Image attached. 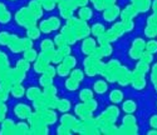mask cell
I'll use <instances>...</instances> for the list:
<instances>
[{
  "label": "cell",
  "mask_w": 157,
  "mask_h": 135,
  "mask_svg": "<svg viewBox=\"0 0 157 135\" xmlns=\"http://www.w3.org/2000/svg\"><path fill=\"white\" fill-rule=\"evenodd\" d=\"M14 114L20 119H25L30 115V109H29V106H27L25 104H18L14 108Z\"/></svg>",
  "instance_id": "obj_1"
},
{
  "label": "cell",
  "mask_w": 157,
  "mask_h": 135,
  "mask_svg": "<svg viewBox=\"0 0 157 135\" xmlns=\"http://www.w3.org/2000/svg\"><path fill=\"white\" fill-rule=\"evenodd\" d=\"M0 134L4 135V134H15V124L14 121L6 119L3 121L2 124V130H0Z\"/></svg>",
  "instance_id": "obj_2"
},
{
  "label": "cell",
  "mask_w": 157,
  "mask_h": 135,
  "mask_svg": "<svg viewBox=\"0 0 157 135\" xmlns=\"http://www.w3.org/2000/svg\"><path fill=\"white\" fill-rule=\"evenodd\" d=\"M10 91L13 94V97H15V98H21L24 95V88L20 84H15L14 86L11 88Z\"/></svg>",
  "instance_id": "obj_3"
},
{
  "label": "cell",
  "mask_w": 157,
  "mask_h": 135,
  "mask_svg": "<svg viewBox=\"0 0 157 135\" xmlns=\"http://www.w3.org/2000/svg\"><path fill=\"white\" fill-rule=\"evenodd\" d=\"M27 97H28V99H30V100H36L38 97H40V91H39L38 88H30V89H28V91H27Z\"/></svg>",
  "instance_id": "obj_4"
},
{
  "label": "cell",
  "mask_w": 157,
  "mask_h": 135,
  "mask_svg": "<svg viewBox=\"0 0 157 135\" xmlns=\"http://www.w3.org/2000/svg\"><path fill=\"white\" fill-rule=\"evenodd\" d=\"M28 131H29V129L25 123H19L15 125V134H27Z\"/></svg>",
  "instance_id": "obj_5"
},
{
  "label": "cell",
  "mask_w": 157,
  "mask_h": 135,
  "mask_svg": "<svg viewBox=\"0 0 157 135\" xmlns=\"http://www.w3.org/2000/svg\"><path fill=\"white\" fill-rule=\"evenodd\" d=\"M94 48V40H86L84 44H83V51L86 54H90V50Z\"/></svg>",
  "instance_id": "obj_6"
},
{
  "label": "cell",
  "mask_w": 157,
  "mask_h": 135,
  "mask_svg": "<svg viewBox=\"0 0 157 135\" xmlns=\"http://www.w3.org/2000/svg\"><path fill=\"white\" fill-rule=\"evenodd\" d=\"M94 90H96L97 93L102 94V93H104V91L107 90V84L104 83V82H97V83L94 84Z\"/></svg>",
  "instance_id": "obj_7"
},
{
  "label": "cell",
  "mask_w": 157,
  "mask_h": 135,
  "mask_svg": "<svg viewBox=\"0 0 157 135\" xmlns=\"http://www.w3.org/2000/svg\"><path fill=\"white\" fill-rule=\"evenodd\" d=\"M10 40V35L6 31H2L0 33V45H8Z\"/></svg>",
  "instance_id": "obj_8"
},
{
  "label": "cell",
  "mask_w": 157,
  "mask_h": 135,
  "mask_svg": "<svg viewBox=\"0 0 157 135\" xmlns=\"http://www.w3.org/2000/svg\"><path fill=\"white\" fill-rule=\"evenodd\" d=\"M121 99H122V93H121L120 90L112 91V94H111V100H112L113 103H118Z\"/></svg>",
  "instance_id": "obj_9"
},
{
  "label": "cell",
  "mask_w": 157,
  "mask_h": 135,
  "mask_svg": "<svg viewBox=\"0 0 157 135\" xmlns=\"http://www.w3.org/2000/svg\"><path fill=\"white\" fill-rule=\"evenodd\" d=\"M79 15H81V18H83L84 20H86V19H89L90 16H92V10L88 9V8H83V9H81V11H79Z\"/></svg>",
  "instance_id": "obj_10"
},
{
  "label": "cell",
  "mask_w": 157,
  "mask_h": 135,
  "mask_svg": "<svg viewBox=\"0 0 157 135\" xmlns=\"http://www.w3.org/2000/svg\"><path fill=\"white\" fill-rule=\"evenodd\" d=\"M69 108H71V104L68 100H60V103H58V109L62 111L69 110Z\"/></svg>",
  "instance_id": "obj_11"
},
{
  "label": "cell",
  "mask_w": 157,
  "mask_h": 135,
  "mask_svg": "<svg viewBox=\"0 0 157 135\" xmlns=\"http://www.w3.org/2000/svg\"><path fill=\"white\" fill-rule=\"evenodd\" d=\"M28 35L30 36V38H33V39H36V38H39V34H40V33H39V30L35 28V26L34 25H32V26H29V28H28Z\"/></svg>",
  "instance_id": "obj_12"
},
{
  "label": "cell",
  "mask_w": 157,
  "mask_h": 135,
  "mask_svg": "<svg viewBox=\"0 0 157 135\" xmlns=\"http://www.w3.org/2000/svg\"><path fill=\"white\" fill-rule=\"evenodd\" d=\"M36 58V53L32 49H27L25 50V60H28V61H32Z\"/></svg>",
  "instance_id": "obj_13"
},
{
  "label": "cell",
  "mask_w": 157,
  "mask_h": 135,
  "mask_svg": "<svg viewBox=\"0 0 157 135\" xmlns=\"http://www.w3.org/2000/svg\"><path fill=\"white\" fill-rule=\"evenodd\" d=\"M65 86H67L69 90H75L77 88H78V82L75 79H73V78H71L67 83H65Z\"/></svg>",
  "instance_id": "obj_14"
},
{
  "label": "cell",
  "mask_w": 157,
  "mask_h": 135,
  "mask_svg": "<svg viewBox=\"0 0 157 135\" xmlns=\"http://www.w3.org/2000/svg\"><path fill=\"white\" fill-rule=\"evenodd\" d=\"M10 19H11V15H10V13H9L8 10L4 11L3 14L0 15V23H2V24H6V23H9Z\"/></svg>",
  "instance_id": "obj_15"
},
{
  "label": "cell",
  "mask_w": 157,
  "mask_h": 135,
  "mask_svg": "<svg viewBox=\"0 0 157 135\" xmlns=\"http://www.w3.org/2000/svg\"><path fill=\"white\" fill-rule=\"evenodd\" d=\"M17 68H18V69H20V70H23V71H27V70L29 69V63H28V60H19Z\"/></svg>",
  "instance_id": "obj_16"
},
{
  "label": "cell",
  "mask_w": 157,
  "mask_h": 135,
  "mask_svg": "<svg viewBox=\"0 0 157 135\" xmlns=\"http://www.w3.org/2000/svg\"><path fill=\"white\" fill-rule=\"evenodd\" d=\"M81 98H82V100H90L92 99V91L90 90H88V89H84V90H82V93H81Z\"/></svg>",
  "instance_id": "obj_17"
},
{
  "label": "cell",
  "mask_w": 157,
  "mask_h": 135,
  "mask_svg": "<svg viewBox=\"0 0 157 135\" xmlns=\"http://www.w3.org/2000/svg\"><path fill=\"white\" fill-rule=\"evenodd\" d=\"M8 65H9V63H8V57L5 55L3 51H0V66L8 68Z\"/></svg>",
  "instance_id": "obj_18"
},
{
  "label": "cell",
  "mask_w": 157,
  "mask_h": 135,
  "mask_svg": "<svg viewBox=\"0 0 157 135\" xmlns=\"http://www.w3.org/2000/svg\"><path fill=\"white\" fill-rule=\"evenodd\" d=\"M48 21H49V24H50V26H52V29H53V30H54V29H58L59 25H60V24H59L60 21H59V19H57V18H50Z\"/></svg>",
  "instance_id": "obj_19"
},
{
  "label": "cell",
  "mask_w": 157,
  "mask_h": 135,
  "mask_svg": "<svg viewBox=\"0 0 157 135\" xmlns=\"http://www.w3.org/2000/svg\"><path fill=\"white\" fill-rule=\"evenodd\" d=\"M58 73H59V75H67V74H69V68L67 66V65H59L58 66Z\"/></svg>",
  "instance_id": "obj_20"
},
{
  "label": "cell",
  "mask_w": 157,
  "mask_h": 135,
  "mask_svg": "<svg viewBox=\"0 0 157 135\" xmlns=\"http://www.w3.org/2000/svg\"><path fill=\"white\" fill-rule=\"evenodd\" d=\"M8 110V108L6 105L3 103V101H0V121L4 120V116H5V113Z\"/></svg>",
  "instance_id": "obj_21"
},
{
  "label": "cell",
  "mask_w": 157,
  "mask_h": 135,
  "mask_svg": "<svg viewBox=\"0 0 157 135\" xmlns=\"http://www.w3.org/2000/svg\"><path fill=\"white\" fill-rule=\"evenodd\" d=\"M93 34L94 35H102V33H104V28L102 25H99V24H97V25H94L93 26Z\"/></svg>",
  "instance_id": "obj_22"
},
{
  "label": "cell",
  "mask_w": 157,
  "mask_h": 135,
  "mask_svg": "<svg viewBox=\"0 0 157 135\" xmlns=\"http://www.w3.org/2000/svg\"><path fill=\"white\" fill-rule=\"evenodd\" d=\"M50 82H52V79H50V76H48V75H44V76L40 78V84H42L43 86L50 85Z\"/></svg>",
  "instance_id": "obj_23"
},
{
  "label": "cell",
  "mask_w": 157,
  "mask_h": 135,
  "mask_svg": "<svg viewBox=\"0 0 157 135\" xmlns=\"http://www.w3.org/2000/svg\"><path fill=\"white\" fill-rule=\"evenodd\" d=\"M72 78H73V79H75L77 82H81L82 78H83V74H82V71H81V70H74V71L72 73Z\"/></svg>",
  "instance_id": "obj_24"
},
{
  "label": "cell",
  "mask_w": 157,
  "mask_h": 135,
  "mask_svg": "<svg viewBox=\"0 0 157 135\" xmlns=\"http://www.w3.org/2000/svg\"><path fill=\"white\" fill-rule=\"evenodd\" d=\"M74 61H75L74 58H72V57H67V58H65V60H64V64L67 65L68 68H72V66H74Z\"/></svg>",
  "instance_id": "obj_25"
},
{
  "label": "cell",
  "mask_w": 157,
  "mask_h": 135,
  "mask_svg": "<svg viewBox=\"0 0 157 135\" xmlns=\"http://www.w3.org/2000/svg\"><path fill=\"white\" fill-rule=\"evenodd\" d=\"M52 42L50 40H44L43 42V44H42V48H43V50H48V49H52V44H50Z\"/></svg>",
  "instance_id": "obj_26"
},
{
  "label": "cell",
  "mask_w": 157,
  "mask_h": 135,
  "mask_svg": "<svg viewBox=\"0 0 157 135\" xmlns=\"http://www.w3.org/2000/svg\"><path fill=\"white\" fill-rule=\"evenodd\" d=\"M58 134H71V133H69L68 128H64V125H63V126H60L58 129Z\"/></svg>",
  "instance_id": "obj_27"
},
{
  "label": "cell",
  "mask_w": 157,
  "mask_h": 135,
  "mask_svg": "<svg viewBox=\"0 0 157 135\" xmlns=\"http://www.w3.org/2000/svg\"><path fill=\"white\" fill-rule=\"evenodd\" d=\"M4 11H6V6H5L3 3H0V15H2Z\"/></svg>",
  "instance_id": "obj_28"
},
{
  "label": "cell",
  "mask_w": 157,
  "mask_h": 135,
  "mask_svg": "<svg viewBox=\"0 0 157 135\" xmlns=\"http://www.w3.org/2000/svg\"><path fill=\"white\" fill-rule=\"evenodd\" d=\"M75 2H77V5H86L88 0H75Z\"/></svg>",
  "instance_id": "obj_29"
},
{
  "label": "cell",
  "mask_w": 157,
  "mask_h": 135,
  "mask_svg": "<svg viewBox=\"0 0 157 135\" xmlns=\"http://www.w3.org/2000/svg\"><path fill=\"white\" fill-rule=\"evenodd\" d=\"M54 2H59V0H54Z\"/></svg>",
  "instance_id": "obj_30"
}]
</instances>
